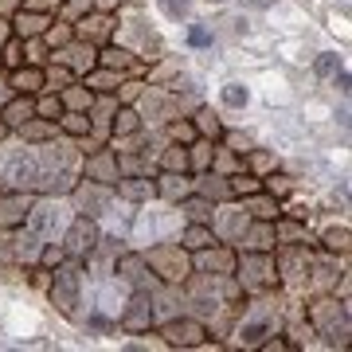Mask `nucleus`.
<instances>
[{"label": "nucleus", "mask_w": 352, "mask_h": 352, "mask_svg": "<svg viewBox=\"0 0 352 352\" xmlns=\"http://www.w3.org/2000/svg\"><path fill=\"white\" fill-rule=\"evenodd\" d=\"M200 192H204V196H215V200H227V196H231V188L219 184V176H212V173L200 180Z\"/></svg>", "instance_id": "18"}, {"label": "nucleus", "mask_w": 352, "mask_h": 352, "mask_svg": "<svg viewBox=\"0 0 352 352\" xmlns=\"http://www.w3.org/2000/svg\"><path fill=\"white\" fill-rule=\"evenodd\" d=\"M90 90H71V87H63V106H71V110H82L87 113L90 110Z\"/></svg>", "instance_id": "16"}, {"label": "nucleus", "mask_w": 352, "mask_h": 352, "mask_svg": "<svg viewBox=\"0 0 352 352\" xmlns=\"http://www.w3.org/2000/svg\"><path fill=\"white\" fill-rule=\"evenodd\" d=\"M63 98H59V94H51V98H39L36 102V118H43V122H59V118H63Z\"/></svg>", "instance_id": "12"}, {"label": "nucleus", "mask_w": 352, "mask_h": 352, "mask_svg": "<svg viewBox=\"0 0 352 352\" xmlns=\"http://www.w3.org/2000/svg\"><path fill=\"white\" fill-rule=\"evenodd\" d=\"M192 47H208V43H212V32H208V28H192Z\"/></svg>", "instance_id": "30"}, {"label": "nucleus", "mask_w": 352, "mask_h": 352, "mask_svg": "<svg viewBox=\"0 0 352 352\" xmlns=\"http://www.w3.org/2000/svg\"><path fill=\"white\" fill-rule=\"evenodd\" d=\"M176 141H196V126L192 122H173V129H168Z\"/></svg>", "instance_id": "26"}, {"label": "nucleus", "mask_w": 352, "mask_h": 352, "mask_svg": "<svg viewBox=\"0 0 352 352\" xmlns=\"http://www.w3.org/2000/svg\"><path fill=\"white\" fill-rule=\"evenodd\" d=\"M161 180H164V188H161V192H164V196H173V200L188 192V176H184V173H164Z\"/></svg>", "instance_id": "14"}, {"label": "nucleus", "mask_w": 352, "mask_h": 352, "mask_svg": "<svg viewBox=\"0 0 352 352\" xmlns=\"http://www.w3.org/2000/svg\"><path fill=\"white\" fill-rule=\"evenodd\" d=\"M43 59V43H32V55H28V63H39Z\"/></svg>", "instance_id": "34"}, {"label": "nucleus", "mask_w": 352, "mask_h": 352, "mask_svg": "<svg viewBox=\"0 0 352 352\" xmlns=\"http://www.w3.org/2000/svg\"><path fill=\"white\" fill-rule=\"evenodd\" d=\"M0 118H4V126L8 129H24L32 118H36V102L32 98H12L4 110H0Z\"/></svg>", "instance_id": "4"}, {"label": "nucleus", "mask_w": 352, "mask_h": 352, "mask_svg": "<svg viewBox=\"0 0 352 352\" xmlns=\"http://www.w3.org/2000/svg\"><path fill=\"white\" fill-rule=\"evenodd\" d=\"M247 87H239V82H231V87H223V102L227 106H247Z\"/></svg>", "instance_id": "22"}, {"label": "nucleus", "mask_w": 352, "mask_h": 352, "mask_svg": "<svg viewBox=\"0 0 352 352\" xmlns=\"http://www.w3.org/2000/svg\"><path fill=\"white\" fill-rule=\"evenodd\" d=\"M28 208H32V200H28V196H20V192H12V196H0V231H16V227L28 219Z\"/></svg>", "instance_id": "2"}, {"label": "nucleus", "mask_w": 352, "mask_h": 352, "mask_svg": "<svg viewBox=\"0 0 352 352\" xmlns=\"http://www.w3.org/2000/svg\"><path fill=\"white\" fill-rule=\"evenodd\" d=\"M196 133L219 141V138H223V126H219V118H215L212 110H200V113H196Z\"/></svg>", "instance_id": "13"}, {"label": "nucleus", "mask_w": 352, "mask_h": 352, "mask_svg": "<svg viewBox=\"0 0 352 352\" xmlns=\"http://www.w3.org/2000/svg\"><path fill=\"white\" fill-rule=\"evenodd\" d=\"M90 82H94V90H113V75H110V71H106V75H94Z\"/></svg>", "instance_id": "33"}, {"label": "nucleus", "mask_w": 352, "mask_h": 352, "mask_svg": "<svg viewBox=\"0 0 352 352\" xmlns=\"http://www.w3.org/2000/svg\"><path fill=\"white\" fill-rule=\"evenodd\" d=\"M51 302L59 305L67 317H75V274L71 270H59L55 282H51Z\"/></svg>", "instance_id": "3"}, {"label": "nucleus", "mask_w": 352, "mask_h": 352, "mask_svg": "<svg viewBox=\"0 0 352 352\" xmlns=\"http://www.w3.org/2000/svg\"><path fill=\"white\" fill-rule=\"evenodd\" d=\"M164 16H173V20H184L188 16V0H161Z\"/></svg>", "instance_id": "24"}, {"label": "nucleus", "mask_w": 352, "mask_h": 352, "mask_svg": "<svg viewBox=\"0 0 352 352\" xmlns=\"http://www.w3.org/2000/svg\"><path fill=\"white\" fill-rule=\"evenodd\" d=\"M129 51H122V47H106L98 55V63L106 67V71H118V67H129V59H126Z\"/></svg>", "instance_id": "17"}, {"label": "nucleus", "mask_w": 352, "mask_h": 352, "mask_svg": "<svg viewBox=\"0 0 352 352\" xmlns=\"http://www.w3.org/2000/svg\"><path fill=\"white\" fill-rule=\"evenodd\" d=\"M63 0H24V8H39V12H51V8H59Z\"/></svg>", "instance_id": "31"}, {"label": "nucleus", "mask_w": 352, "mask_h": 352, "mask_svg": "<svg viewBox=\"0 0 352 352\" xmlns=\"http://www.w3.org/2000/svg\"><path fill=\"white\" fill-rule=\"evenodd\" d=\"M200 266H208V270H212V266L215 270H231V254H215V258L208 254V258H200Z\"/></svg>", "instance_id": "28"}, {"label": "nucleus", "mask_w": 352, "mask_h": 352, "mask_svg": "<svg viewBox=\"0 0 352 352\" xmlns=\"http://www.w3.org/2000/svg\"><path fill=\"white\" fill-rule=\"evenodd\" d=\"M164 168H168V173H188V153H184V145L164 157Z\"/></svg>", "instance_id": "21"}, {"label": "nucleus", "mask_w": 352, "mask_h": 352, "mask_svg": "<svg viewBox=\"0 0 352 352\" xmlns=\"http://www.w3.org/2000/svg\"><path fill=\"white\" fill-rule=\"evenodd\" d=\"M325 243H329V251H344L349 247V231H329Z\"/></svg>", "instance_id": "27"}, {"label": "nucleus", "mask_w": 352, "mask_h": 352, "mask_svg": "<svg viewBox=\"0 0 352 352\" xmlns=\"http://www.w3.org/2000/svg\"><path fill=\"white\" fill-rule=\"evenodd\" d=\"M4 129H8V126H4V118H0V133H4Z\"/></svg>", "instance_id": "36"}, {"label": "nucleus", "mask_w": 352, "mask_h": 352, "mask_svg": "<svg viewBox=\"0 0 352 352\" xmlns=\"http://www.w3.org/2000/svg\"><path fill=\"white\" fill-rule=\"evenodd\" d=\"M55 126H63L67 133H75V138H87L90 133V118L82 110H63V118H59Z\"/></svg>", "instance_id": "9"}, {"label": "nucleus", "mask_w": 352, "mask_h": 352, "mask_svg": "<svg viewBox=\"0 0 352 352\" xmlns=\"http://www.w3.org/2000/svg\"><path fill=\"white\" fill-rule=\"evenodd\" d=\"M337 59H333V55H321V59H317V71H321V75H333V71H337Z\"/></svg>", "instance_id": "32"}, {"label": "nucleus", "mask_w": 352, "mask_h": 352, "mask_svg": "<svg viewBox=\"0 0 352 352\" xmlns=\"http://www.w3.org/2000/svg\"><path fill=\"white\" fill-rule=\"evenodd\" d=\"M184 212H188L196 223H204V219H208V212H215V208L208 200H188V204H184Z\"/></svg>", "instance_id": "23"}, {"label": "nucleus", "mask_w": 352, "mask_h": 352, "mask_svg": "<svg viewBox=\"0 0 352 352\" xmlns=\"http://www.w3.org/2000/svg\"><path fill=\"white\" fill-rule=\"evenodd\" d=\"M215 231L204 223H192L188 231H184V251H208V247H215Z\"/></svg>", "instance_id": "7"}, {"label": "nucleus", "mask_w": 352, "mask_h": 352, "mask_svg": "<svg viewBox=\"0 0 352 352\" xmlns=\"http://www.w3.org/2000/svg\"><path fill=\"white\" fill-rule=\"evenodd\" d=\"M0 39H4V24H0Z\"/></svg>", "instance_id": "37"}, {"label": "nucleus", "mask_w": 352, "mask_h": 352, "mask_svg": "<svg viewBox=\"0 0 352 352\" xmlns=\"http://www.w3.org/2000/svg\"><path fill=\"white\" fill-rule=\"evenodd\" d=\"M164 337H168V344H204V325L200 321H173V325H164Z\"/></svg>", "instance_id": "5"}, {"label": "nucleus", "mask_w": 352, "mask_h": 352, "mask_svg": "<svg viewBox=\"0 0 352 352\" xmlns=\"http://www.w3.org/2000/svg\"><path fill=\"white\" fill-rule=\"evenodd\" d=\"M8 87H12L16 94H36V90L43 87V71H39L36 63H28V67L20 63L12 71V78H8Z\"/></svg>", "instance_id": "6"}, {"label": "nucleus", "mask_w": 352, "mask_h": 352, "mask_svg": "<svg viewBox=\"0 0 352 352\" xmlns=\"http://www.w3.org/2000/svg\"><path fill=\"white\" fill-rule=\"evenodd\" d=\"M251 215H254V219H263V223H274L278 215H282V208H278V200H266L263 192H254Z\"/></svg>", "instance_id": "11"}, {"label": "nucleus", "mask_w": 352, "mask_h": 352, "mask_svg": "<svg viewBox=\"0 0 352 352\" xmlns=\"http://www.w3.org/2000/svg\"><path fill=\"white\" fill-rule=\"evenodd\" d=\"M94 247H98V227L90 223V219H75L71 223V231H67V254H78V258H90L94 254Z\"/></svg>", "instance_id": "1"}, {"label": "nucleus", "mask_w": 352, "mask_h": 352, "mask_svg": "<svg viewBox=\"0 0 352 352\" xmlns=\"http://www.w3.org/2000/svg\"><path fill=\"white\" fill-rule=\"evenodd\" d=\"M0 63L8 67V71H16V67L24 63V55H20V39H8V43H4V51H0Z\"/></svg>", "instance_id": "20"}, {"label": "nucleus", "mask_w": 352, "mask_h": 352, "mask_svg": "<svg viewBox=\"0 0 352 352\" xmlns=\"http://www.w3.org/2000/svg\"><path fill=\"white\" fill-rule=\"evenodd\" d=\"M133 129H141V122H138V113L133 110H118L113 113V133L122 138V133H133Z\"/></svg>", "instance_id": "15"}, {"label": "nucleus", "mask_w": 352, "mask_h": 352, "mask_svg": "<svg viewBox=\"0 0 352 352\" xmlns=\"http://www.w3.org/2000/svg\"><path fill=\"white\" fill-rule=\"evenodd\" d=\"M118 192H122V196H129V200H141V196H153V184H118Z\"/></svg>", "instance_id": "25"}, {"label": "nucleus", "mask_w": 352, "mask_h": 352, "mask_svg": "<svg viewBox=\"0 0 352 352\" xmlns=\"http://www.w3.org/2000/svg\"><path fill=\"white\" fill-rule=\"evenodd\" d=\"M266 227L270 223H263V219H258V227H254V235L251 239H247V247H251V251H270V247H274V243H270V231H266Z\"/></svg>", "instance_id": "19"}, {"label": "nucleus", "mask_w": 352, "mask_h": 352, "mask_svg": "<svg viewBox=\"0 0 352 352\" xmlns=\"http://www.w3.org/2000/svg\"><path fill=\"white\" fill-rule=\"evenodd\" d=\"M247 4H251V8H270L274 0H247Z\"/></svg>", "instance_id": "35"}, {"label": "nucleus", "mask_w": 352, "mask_h": 352, "mask_svg": "<svg viewBox=\"0 0 352 352\" xmlns=\"http://www.w3.org/2000/svg\"><path fill=\"white\" fill-rule=\"evenodd\" d=\"M227 188H231V196H254V192H263V180L251 173H235L227 180Z\"/></svg>", "instance_id": "10"}, {"label": "nucleus", "mask_w": 352, "mask_h": 352, "mask_svg": "<svg viewBox=\"0 0 352 352\" xmlns=\"http://www.w3.org/2000/svg\"><path fill=\"white\" fill-rule=\"evenodd\" d=\"M43 32H47V16H36L32 8L16 16V36L32 39V36H43Z\"/></svg>", "instance_id": "8"}, {"label": "nucleus", "mask_w": 352, "mask_h": 352, "mask_svg": "<svg viewBox=\"0 0 352 352\" xmlns=\"http://www.w3.org/2000/svg\"><path fill=\"white\" fill-rule=\"evenodd\" d=\"M63 258H67L63 247H43V266H59Z\"/></svg>", "instance_id": "29"}]
</instances>
